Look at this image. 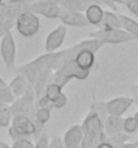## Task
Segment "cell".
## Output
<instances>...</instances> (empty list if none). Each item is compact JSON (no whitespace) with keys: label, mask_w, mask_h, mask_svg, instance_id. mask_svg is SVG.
I'll return each instance as SVG.
<instances>
[{"label":"cell","mask_w":138,"mask_h":148,"mask_svg":"<svg viewBox=\"0 0 138 148\" xmlns=\"http://www.w3.org/2000/svg\"><path fill=\"white\" fill-rule=\"evenodd\" d=\"M58 57H60V52L46 53L37 57L30 63L15 68V72L19 75H23L29 80V83L34 87L37 99L44 95L46 86L49 84L50 76L56 71Z\"/></svg>","instance_id":"6da1fadb"},{"label":"cell","mask_w":138,"mask_h":148,"mask_svg":"<svg viewBox=\"0 0 138 148\" xmlns=\"http://www.w3.org/2000/svg\"><path fill=\"white\" fill-rule=\"evenodd\" d=\"M81 126L84 136L80 148H96L99 144L104 141L106 135L103 133V122L95 112L89 110Z\"/></svg>","instance_id":"7a4b0ae2"},{"label":"cell","mask_w":138,"mask_h":148,"mask_svg":"<svg viewBox=\"0 0 138 148\" xmlns=\"http://www.w3.org/2000/svg\"><path fill=\"white\" fill-rule=\"evenodd\" d=\"M11 114L12 117L16 116H26L34 120L37 112V95L35 90L31 84H29L26 92L20 97V98L15 99V102L10 106Z\"/></svg>","instance_id":"3957f363"},{"label":"cell","mask_w":138,"mask_h":148,"mask_svg":"<svg viewBox=\"0 0 138 148\" xmlns=\"http://www.w3.org/2000/svg\"><path fill=\"white\" fill-rule=\"evenodd\" d=\"M8 135L12 141L20 139H30L31 136L35 135V122L26 116L12 117L11 126L8 128Z\"/></svg>","instance_id":"277c9868"},{"label":"cell","mask_w":138,"mask_h":148,"mask_svg":"<svg viewBox=\"0 0 138 148\" xmlns=\"http://www.w3.org/2000/svg\"><path fill=\"white\" fill-rule=\"evenodd\" d=\"M88 36L89 38H96V40L102 41L103 44H111V45H119V44H125V42L135 40L133 36H130L129 33H126L122 29H116V30L99 29L96 32L89 33Z\"/></svg>","instance_id":"5b68a950"},{"label":"cell","mask_w":138,"mask_h":148,"mask_svg":"<svg viewBox=\"0 0 138 148\" xmlns=\"http://www.w3.org/2000/svg\"><path fill=\"white\" fill-rule=\"evenodd\" d=\"M15 27L20 36L34 37L41 29V18L35 14L26 11L16 18Z\"/></svg>","instance_id":"8992f818"},{"label":"cell","mask_w":138,"mask_h":148,"mask_svg":"<svg viewBox=\"0 0 138 148\" xmlns=\"http://www.w3.org/2000/svg\"><path fill=\"white\" fill-rule=\"evenodd\" d=\"M0 54L1 61L8 69H15V60H16V44L14 40L12 33L8 32L0 40Z\"/></svg>","instance_id":"52a82bcc"},{"label":"cell","mask_w":138,"mask_h":148,"mask_svg":"<svg viewBox=\"0 0 138 148\" xmlns=\"http://www.w3.org/2000/svg\"><path fill=\"white\" fill-rule=\"evenodd\" d=\"M29 12H33L38 15V16H45L48 19H58L60 12H61V7L58 5L57 0H45L39 3H34V4H29L27 7Z\"/></svg>","instance_id":"ba28073f"},{"label":"cell","mask_w":138,"mask_h":148,"mask_svg":"<svg viewBox=\"0 0 138 148\" xmlns=\"http://www.w3.org/2000/svg\"><path fill=\"white\" fill-rule=\"evenodd\" d=\"M67 33H68V29L64 25L52 30L48 34V37H46V41H45V50H46V53H56L63 46L64 42H65Z\"/></svg>","instance_id":"9c48e42d"},{"label":"cell","mask_w":138,"mask_h":148,"mask_svg":"<svg viewBox=\"0 0 138 148\" xmlns=\"http://www.w3.org/2000/svg\"><path fill=\"white\" fill-rule=\"evenodd\" d=\"M133 103H134V99L129 98V97H118V98L110 99V101L104 102L107 116L122 117L127 112V109H130V106Z\"/></svg>","instance_id":"30bf717a"},{"label":"cell","mask_w":138,"mask_h":148,"mask_svg":"<svg viewBox=\"0 0 138 148\" xmlns=\"http://www.w3.org/2000/svg\"><path fill=\"white\" fill-rule=\"evenodd\" d=\"M58 19L63 22L64 26H72V27H85L88 26L87 18L83 12L73 11V10H65L61 8Z\"/></svg>","instance_id":"8fae6325"},{"label":"cell","mask_w":138,"mask_h":148,"mask_svg":"<svg viewBox=\"0 0 138 148\" xmlns=\"http://www.w3.org/2000/svg\"><path fill=\"white\" fill-rule=\"evenodd\" d=\"M83 136H84V132H83V126L81 125H73L71 126L69 129L65 132L64 135V145L65 148H75L79 147L83 141Z\"/></svg>","instance_id":"7c38bea8"},{"label":"cell","mask_w":138,"mask_h":148,"mask_svg":"<svg viewBox=\"0 0 138 148\" xmlns=\"http://www.w3.org/2000/svg\"><path fill=\"white\" fill-rule=\"evenodd\" d=\"M122 132H123V118L107 116V118L103 121V133L106 136H112Z\"/></svg>","instance_id":"4fadbf2b"},{"label":"cell","mask_w":138,"mask_h":148,"mask_svg":"<svg viewBox=\"0 0 138 148\" xmlns=\"http://www.w3.org/2000/svg\"><path fill=\"white\" fill-rule=\"evenodd\" d=\"M58 5L65 10H73L79 12H84L91 4H99V0H57Z\"/></svg>","instance_id":"5bb4252c"},{"label":"cell","mask_w":138,"mask_h":148,"mask_svg":"<svg viewBox=\"0 0 138 148\" xmlns=\"http://www.w3.org/2000/svg\"><path fill=\"white\" fill-rule=\"evenodd\" d=\"M84 15L87 18L88 25L92 26H102V21L104 16V10L100 4H91L88 8L84 11Z\"/></svg>","instance_id":"9a60e30c"},{"label":"cell","mask_w":138,"mask_h":148,"mask_svg":"<svg viewBox=\"0 0 138 148\" xmlns=\"http://www.w3.org/2000/svg\"><path fill=\"white\" fill-rule=\"evenodd\" d=\"M29 84H30V83H29V80H27L26 77L23 76V75L16 73V75H15V77L10 82L8 87H10V90H11V92L14 94V97L18 99V98H20L24 92H26Z\"/></svg>","instance_id":"2e32d148"},{"label":"cell","mask_w":138,"mask_h":148,"mask_svg":"<svg viewBox=\"0 0 138 148\" xmlns=\"http://www.w3.org/2000/svg\"><path fill=\"white\" fill-rule=\"evenodd\" d=\"M95 54L96 53L91 52V50H83V52H80L76 56L75 61L81 69L91 71V68L95 65Z\"/></svg>","instance_id":"e0dca14e"},{"label":"cell","mask_w":138,"mask_h":148,"mask_svg":"<svg viewBox=\"0 0 138 148\" xmlns=\"http://www.w3.org/2000/svg\"><path fill=\"white\" fill-rule=\"evenodd\" d=\"M102 29H106V30L122 29L119 21V14H115L114 11H104V16H103L102 21Z\"/></svg>","instance_id":"ac0fdd59"},{"label":"cell","mask_w":138,"mask_h":148,"mask_svg":"<svg viewBox=\"0 0 138 148\" xmlns=\"http://www.w3.org/2000/svg\"><path fill=\"white\" fill-rule=\"evenodd\" d=\"M119 21L122 30L129 33L130 36H133L135 40H138V21H134L130 16H126L123 14H119Z\"/></svg>","instance_id":"d6986e66"},{"label":"cell","mask_w":138,"mask_h":148,"mask_svg":"<svg viewBox=\"0 0 138 148\" xmlns=\"http://www.w3.org/2000/svg\"><path fill=\"white\" fill-rule=\"evenodd\" d=\"M61 94H63V88H61L58 84H56V83H49V84L46 86L45 92H44L45 97H48L52 102L56 101Z\"/></svg>","instance_id":"ffe728a7"},{"label":"cell","mask_w":138,"mask_h":148,"mask_svg":"<svg viewBox=\"0 0 138 148\" xmlns=\"http://www.w3.org/2000/svg\"><path fill=\"white\" fill-rule=\"evenodd\" d=\"M129 139L127 133H118V135H112V136H106L104 141L110 143L114 148H119L120 145H123L126 143V140Z\"/></svg>","instance_id":"44dd1931"},{"label":"cell","mask_w":138,"mask_h":148,"mask_svg":"<svg viewBox=\"0 0 138 148\" xmlns=\"http://www.w3.org/2000/svg\"><path fill=\"white\" fill-rule=\"evenodd\" d=\"M12 121V114L10 110V106L0 108V128H10Z\"/></svg>","instance_id":"7402d4cb"},{"label":"cell","mask_w":138,"mask_h":148,"mask_svg":"<svg viewBox=\"0 0 138 148\" xmlns=\"http://www.w3.org/2000/svg\"><path fill=\"white\" fill-rule=\"evenodd\" d=\"M15 97L14 94L11 92L8 86H5V87H0V102L5 105V106H11L14 102H15Z\"/></svg>","instance_id":"603a6c76"},{"label":"cell","mask_w":138,"mask_h":148,"mask_svg":"<svg viewBox=\"0 0 138 148\" xmlns=\"http://www.w3.org/2000/svg\"><path fill=\"white\" fill-rule=\"evenodd\" d=\"M137 129H138V124L133 116L123 118V132L129 133V135H133V133L137 132Z\"/></svg>","instance_id":"cb8c5ba5"},{"label":"cell","mask_w":138,"mask_h":148,"mask_svg":"<svg viewBox=\"0 0 138 148\" xmlns=\"http://www.w3.org/2000/svg\"><path fill=\"white\" fill-rule=\"evenodd\" d=\"M50 145V137L46 132H42V135L35 140V144H34V148H49Z\"/></svg>","instance_id":"d4e9b609"},{"label":"cell","mask_w":138,"mask_h":148,"mask_svg":"<svg viewBox=\"0 0 138 148\" xmlns=\"http://www.w3.org/2000/svg\"><path fill=\"white\" fill-rule=\"evenodd\" d=\"M37 108L38 109H49V110H52V109H53V103H52V101H50L48 97L42 95L41 98L37 99Z\"/></svg>","instance_id":"484cf974"},{"label":"cell","mask_w":138,"mask_h":148,"mask_svg":"<svg viewBox=\"0 0 138 148\" xmlns=\"http://www.w3.org/2000/svg\"><path fill=\"white\" fill-rule=\"evenodd\" d=\"M123 4L135 18H138V0H123Z\"/></svg>","instance_id":"4316f807"},{"label":"cell","mask_w":138,"mask_h":148,"mask_svg":"<svg viewBox=\"0 0 138 148\" xmlns=\"http://www.w3.org/2000/svg\"><path fill=\"white\" fill-rule=\"evenodd\" d=\"M11 148H34V143L30 139H20L14 141Z\"/></svg>","instance_id":"83f0119b"},{"label":"cell","mask_w":138,"mask_h":148,"mask_svg":"<svg viewBox=\"0 0 138 148\" xmlns=\"http://www.w3.org/2000/svg\"><path fill=\"white\" fill-rule=\"evenodd\" d=\"M53 109H63L64 106H65V105H67L68 103V98H67V95L64 94H61L60 95V97H58L57 99H56V101H53Z\"/></svg>","instance_id":"f1b7e54d"},{"label":"cell","mask_w":138,"mask_h":148,"mask_svg":"<svg viewBox=\"0 0 138 148\" xmlns=\"http://www.w3.org/2000/svg\"><path fill=\"white\" fill-rule=\"evenodd\" d=\"M49 148H65L63 139H61L60 136H52V137H50Z\"/></svg>","instance_id":"f546056e"},{"label":"cell","mask_w":138,"mask_h":148,"mask_svg":"<svg viewBox=\"0 0 138 148\" xmlns=\"http://www.w3.org/2000/svg\"><path fill=\"white\" fill-rule=\"evenodd\" d=\"M100 3H103V4H106L108 8H111L112 11H116V4L112 1V0H99Z\"/></svg>","instance_id":"4dcf8cb0"},{"label":"cell","mask_w":138,"mask_h":148,"mask_svg":"<svg viewBox=\"0 0 138 148\" xmlns=\"http://www.w3.org/2000/svg\"><path fill=\"white\" fill-rule=\"evenodd\" d=\"M138 147V143L135 141V143H131V144H127V143H125L123 145H120L119 148H137Z\"/></svg>","instance_id":"1f68e13d"},{"label":"cell","mask_w":138,"mask_h":148,"mask_svg":"<svg viewBox=\"0 0 138 148\" xmlns=\"http://www.w3.org/2000/svg\"><path fill=\"white\" fill-rule=\"evenodd\" d=\"M96 148H114L110 143H107V141H103V143H100Z\"/></svg>","instance_id":"d6a6232c"},{"label":"cell","mask_w":138,"mask_h":148,"mask_svg":"<svg viewBox=\"0 0 138 148\" xmlns=\"http://www.w3.org/2000/svg\"><path fill=\"white\" fill-rule=\"evenodd\" d=\"M5 34H7V32H5V30H3V29L0 27V40H1V38H3Z\"/></svg>","instance_id":"836d02e7"},{"label":"cell","mask_w":138,"mask_h":148,"mask_svg":"<svg viewBox=\"0 0 138 148\" xmlns=\"http://www.w3.org/2000/svg\"><path fill=\"white\" fill-rule=\"evenodd\" d=\"M0 148H11V147H10L8 144L3 143V141H0Z\"/></svg>","instance_id":"e575fe53"},{"label":"cell","mask_w":138,"mask_h":148,"mask_svg":"<svg viewBox=\"0 0 138 148\" xmlns=\"http://www.w3.org/2000/svg\"><path fill=\"white\" fill-rule=\"evenodd\" d=\"M5 86H8V84L4 82V79H1V77H0V87H5Z\"/></svg>","instance_id":"d590c367"},{"label":"cell","mask_w":138,"mask_h":148,"mask_svg":"<svg viewBox=\"0 0 138 148\" xmlns=\"http://www.w3.org/2000/svg\"><path fill=\"white\" fill-rule=\"evenodd\" d=\"M134 118H135V121H137V124H138V110H137V112H135V113H134Z\"/></svg>","instance_id":"8d00e7d4"},{"label":"cell","mask_w":138,"mask_h":148,"mask_svg":"<svg viewBox=\"0 0 138 148\" xmlns=\"http://www.w3.org/2000/svg\"><path fill=\"white\" fill-rule=\"evenodd\" d=\"M133 88H134V90H133L134 92H137V94H138V84H137V86H134Z\"/></svg>","instance_id":"74e56055"},{"label":"cell","mask_w":138,"mask_h":148,"mask_svg":"<svg viewBox=\"0 0 138 148\" xmlns=\"http://www.w3.org/2000/svg\"><path fill=\"white\" fill-rule=\"evenodd\" d=\"M3 106H5V105H3V103L0 102V108H3Z\"/></svg>","instance_id":"f35d334b"},{"label":"cell","mask_w":138,"mask_h":148,"mask_svg":"<svg viewBox=\"0 0 138 148\" xmlns=\"http://www.w3.org/2000/svg\"><path fill=\"white\" fill-rule=\"evenodd\" d=\"M1 64H3V61H1V60H0V65H1Z\"/></svg>","instance_id":"ab89813d"},{"label":"cell","mask_w":138,"mask_h":148,"mask_svg":"<svg viewBox=\"0 0 138 148\" xmlns=\"http://www.w3.org/2000/svg\"><path fill=\"white\" fill-rule=\"evenodd\" d=\"M75 148H80V145H79V147H75Z\"/></svg>","instance_id":"60d3db41"},{"label":"cell","mask_w":138,"mask_h":148,"mask_svg":"<svg viewBox=\"0 0 138 148\" xmlns=\"http://www.w3.org/2000/svg\"><path fill=\"white\" fill-rule=\"evenodd\" d=\"M137 143H138V140H137Z\"/></svg>","instance_id":"b9f144b4"}]
</instances>
